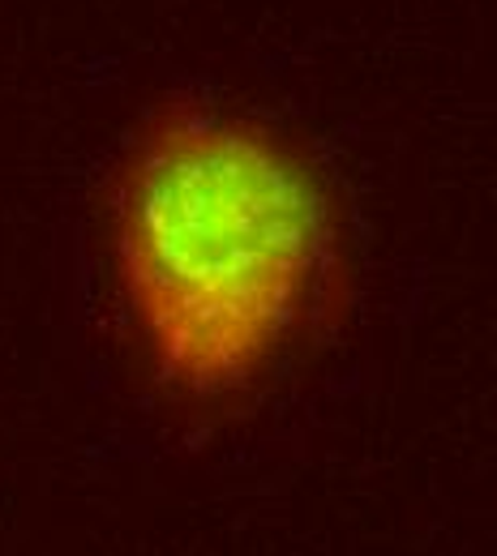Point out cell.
<instances>
[{
  "label": "cell",
  "mask_w": 497,
  "mask_h": 556,
  "mask_svg": "<svg viewBox=\"0 0 497 556\" xmlns=\"http://www.w3.org/2000/svg\"><path fill=\"white\" fill-rule=\"evenodd\" d=\"M112 262L150 368L211 403L291 348L331 266V193L275 129L163 108L112 180Z\"/></svg>",
  "instance_id": "obj_1"
}]
</instances>
